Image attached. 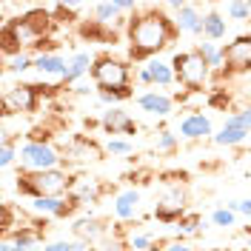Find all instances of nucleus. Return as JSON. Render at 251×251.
<instances>
[{"instance_id":"nucleus-22","label":"nucleus","mask_w":251,"mask_h":251,"mask_svg":"<svg viewBox=\"0 0 251 251\" xmlns=\"http://www.w3.org/2000/svg\"><path fill=\"white\" fill-rule=\"evenodd\" d=\"M143 66H146V72H149L151 86H157V89H169V86H174V83H177L172 63H166V60H160V57H154V60L143 63Z\"/></svg>"},{"instance_id":"nucleus-18","label":"nucleus","mask_w":251,"mask_h":251,"mask_svg":"<svg viewBox=\"0 0 251 251\" xmlns=\"http://www.w3.org/2000/svg\"><path fill=\"white\" fill-rule=\"evenodd\" d=\"M100 128L106 131V134H137V123H134V117L123 111L120 106L117 109H106L103 111V117H100Z\"/></svg>"},{"instance_id":"nucleus-1","label":"nucleus","mask_w":251,"mask_h":251,"mask_svg":"<svg viewBox=\"0 0 251 251\" xmlns=\"http://www.w3.org/2000/svg\"><path fill=\"white\" fill-rule=\"evenodd\" d=\"M180 37V29L163 9L140 6L126 23V40H128V57L134 63L154 60L163 49H169Z\"/></svg>"},{"instance_id":"nucleus-15","label":"nucleus","mask_w":251,"mask_h":251,"mask_svg":"<svg viewBox=\"0 0 251 251\" xmlns=\"http://www.w3.org/2000/svg\"><path fill=\"white\" fill-rule=\"evenodd\" d=\"M80 205L69 197H40V200H31V211L37 217H72Z\"/></svg>"},{"instance_id":"nucleus-14","label":"nucleus","mask_w":251,"mask_h":251,"mask_svg":"<svg viewBox=\"0 0 251 251\" xmlns=\"http://www.w3.org/2000/svg\"><path fill=\"white\" fill-rule=\"evenodd\" d=\"M72 234H75V240H83V243H89L94 249L97 243H103L109 237V226H106V220H100V217H80L72 226Z\"/></svg>"},{"instance_id":"nucleus-42","label":"nucleus","mask_w":251,"mask_h":251,"mask_svg":"<svg viewBox=\"0 0 251 251\" xmlns=\"http://www.w3.org/2000/svg\"><path fill=\"white\" fill-rule=\"evenodd\" d=\"M149 251H160V246H157V243H154V246H151V249H149Z\"/></svg>"},{"instance_id":"nucleus-23","label":"nucleus","mask_w":251,"mask_h":251,"mask_svg":"<svg viewBox=\"0 0 251 251\" xmlns=\"http://www.w3.org/2000/svg\"><path fill=\"white\" fill-rule=\"evenodd\" d=\"M226 31H228V20L226 15H220L217 9H208L203 15V40H211V43H217L226 37Z\"/></svg>"},{"instance_id":"nucleus-30","label":"nucleus","mask_w":251,"mask_h":251,"mask_svg":"<svg viewBox=\"0 0 251 251\" xmlns=\"http://www.w3.org/2000/svg\"><path fill=\"white\" fill-rule=\"evenodd\" d=\"M126 246H128V251H149L154 246V237L149 231H131L128 240H126Z\"/></svg>"},{"instance_id":"nucleus-43","label":"nucleus","mask_w":251,"mask_h":251,"mask_svg":"<svg viewBox=\"0 0 251 251\" xmlns=\"http://www.w3.org/2000/svg\"><path fill=\"white\" fill-rule=\"evenodd\" d=\"M205 251H223V249H205Z\"/></svg>"},{"instance_id":"nucleus-10","label":"nucleus","mask_w":251,"mask_h":251,"mask_svg":"<svg viewBox=\"0 0 251 251\" xmlns=\"http://www.w3.org/2000/svg\"><path fill=\"white\" fill-rule=\"evenodd\" d=\"M226 51V72L231 75H249L251 72V34H240L228 46H223Z\"/></svg>"},{"instance_id":"nucleus-20","label":"nucleus","mask_w":251,"mask_h":251,"mask_svg":"<svg viewBox=\"0 0 251 251\" xmlns=\"http://www.w3.org/2000/svg\"><path fill=\"white\" fill-rule=\"evenodd\" d=\"M111 211H114V217L120 220V223L134 220L137 211H140V191H137V188H126V191H120V194L114 197V203H111Z\"/></svg>"},{"instance_id":"nucleus-2","label":"nucleus","mask_w":251,"mask_h":251,"mask_svg":"<svg viewBox=\"0 0 251 251\" xmlns=\"http://www.w3.org/2000/svg\"><path fill=\"white\" fill-rule=\"evenodd\" d=\"M54 15L46 12V9H31L20 17H9L3 20L0 26V51L3 57H15V54H23V51H31L37 54L40 49L49 43V34L54 29Z\"/></svg>"},{"instance_id":"nucleus-4","label":"nucleus","mask_w":251,"mask_h":251,"mask_svg":"<svg viewBox=\"0 0 251 251\" xmlns=\"http://www.w3.org/2000/svg\"><path fill=\"white\" fill-rule=\"evenodd\" d=\"M172 69L177 83L186 86V92H203V86H208V80H211V66L205 63L200 49L177 51L172 57Z\"/></svg>"},{"instance_id":"nucleus-16","label":"nucleus","mask_w":251,"mask_h":251,"mask_svg":"<svg viewBox=\"0 0 251 251\" xmlns=\"http://www.w3.org/2000/svg\"><path fill=\"white\" fill-rule=\"evenodd\" d=\"M97 57H92L89 51H75L72 57H69V66H66V75H63V89H72V86H77L80 80H89L92 77V66Z\"/></svg>"},{"instance_id":"nucleus-28","label":"nucleus","mask_w":251,"mask_h":251,"mask_svg":"<svg viewBox=\"0 0 251 251\" xmlns=\"http://www.w3.org/2000/svg\"><path fill=\"white\" fill-rule=\"evenodd\" d=\"M203 231V220L200 214H194V211H186V217L177 223V234L180 237H194Z\"/></svg>"},{"instance_id":"nucleus-26","label":"nucleus","mask_w":251,"mask_h":251,"mask_svg":"<svg viewBox=\"0 0 251 251\" xmlns=\"http://www.w3.org/2000/svg\"><path fill=\"white\" fill-rule=\"evenodd\" d=\"M128 97H134L131 89H97V103L111 106V109H117V103H123Z\"/></svg>"},{"instance_id":"nucleus-17","label":"nucleus","mask_w":251,"mask_h":251,"mask_svg":"<svg viewBox=\"0 0 251 251\" xmlns=\"http://www.w3.org/2000/svg\"><path fill=\"white\" fill-rule=\"evenodd\" d=\"M249 134H251V131L243 126L240 114H237V111H231V114L226 117L223 128H220L211 140H214V146H243V143H249Z\"/></svg>"},{"instance_id":"nucleus-31","label":"nucleus","mask_w":251,"mask_h":251,"mask_svg":"<svg viewBox=\"0 0 251 251\" xmlns=\"http://www.w3.org/2000/svg\"><path fill=\"white\" fill-rule=\"evenodd\" d=\"M131 151H134V143L126 140V137H111L106 143V154H111V157H126V154H131Z\"/></svg>"},{"instance_id":"nucleus-34","label":"nucleus","mask_w":251,"mask_h":251,"mask_svg":"<svg viewBox=\"0 0 251 251\" xmlns=\"http://www.w3.org/2000/svg\"><path fill=\"white\" fill-rule=\"evenodd\" d=\"M89 80H92V77H89ZM89 80H80L77 86H72L69 92L75 94V97H92V94H97V86L89 83Z\"/></svg>"},{"instance_id":"nucleus-9","label":"nucleus","mask_w":251,"mask_h":251,"mask_svg":"<svg viewBox=\"0 0 251 251\" xmlns=\"http://www.w3.org/2000/svg\"><path fill=\"white\" fill-rule=\"evenodd\" d=\"M186 200H188L186 188L180 186V183H169L154 205V217L163 226H177L180 220L186 217Z\"/></svg>"},{"instance_id":"nucleus-25","label":"nucleus","mask_w":251,"mask_h":251,"mask_svg":"<svg viewBox=\"0 0 251 251\" xmlns=\"http://www.w3.org/2000/svg\"><path fill=\"white\" fill-rule=\"evenodd\" d=\"M197 49H200V54L205 57V63L211 66V72H223V66H226V51H223V46H217V43H211V40H203V43H197Z\"/></svg>"},{"instance_id":"nucleus-32","label":"nucleus","mask_w":251,"mask_h":251,"mask_svg":"<svg viewBox=\"0 0 251 251\" xmlns=\"http://www.w3.org/2000/svg\"><path fill=\"white\" fill-rule=\"evenodd\" d=\"M211 223L220 226V228H231V226H237V214L223 205V208H214V211H211Z\"/></svg>"},{"instance_id":"nucleus-12","label":"nucleus","mask_w":251,"mask_h":251,"mask_svg":"<svg viewBox=\"0 0 251 251\" xmlns=\"http://www.w3.org/2000/svg\"><path fill=\"white\" fill-rule=\"evenodd\" d=\"M180 137L188 140V143L214 137V123H211V117L203 114V111H188V114H183V120H180Z\"/></svg>"},{"instance_id":"nucleus-40","label":"nucleus","mask_w":251,"mask_h":251,"mask_svg":"<svg viewBox=\"0 0 251 251\" xmlns=\"http://www.w3.org/2000/svg\"><path fill=\"white\" fill-rule=\"evenodd\" d=\"M240 214L246 220H251V197H246V200H240Z\"/></svg>"},{"instance_id":"nucleus-19","label":"nucleus","mask_w":251,"mask_h":251,"mask_svg":"<svg viewBox=\"0 0 251 251\" xmlns=\"http://www.w3.org/2000/svg\"><path fill=\"white\" fill-rule=\"evenodd\" d=\"M137 106H140L143 111H149V114H154V117H169L174 111V97L166 94V92L151 89V92L137 94Z\"/></svg>"},{"instance_id":"nucleus-38","label":"nucleus","mask_w":251,"mask_h":251,"mask_svg":"<svg viewBox=\"0 0 251 251\" xmlns=\"http://www.w3.org/2000/svg\"><path fill=\"white\" fill-rule=\"evenodd\" d=\"M0 251H29V249H23V246H17L15 240H9V237H3V246H0Z\"/></svg>"},{"instance_id":"nucleus-6","label":"nucleus","mask_w":251,"mask_h":251,"mask_svg":"<svg viewBox=\"0 0 251 251\" xmlns=\"http://www.w3.org/2000/svg\"><path fill=\"white\" fill-rule=\"evenodd\" d=\"M60 154H63V169H86V166H94L106 157V146H100L94 137L75 134L60 146Z\"/></svg>"},{"instance_id":"nucleus-44","label":"nucleus","mask_w":251,"mask_h":251,"mask_svg":"<svg viewBox=\"0 0 251 251\" xmlns=\"http://www.w3.org/2000/svg\"><path fill=\"white\" fill-rule=\"evenodd\" d=\"M249 146H251V134H249Z\"/></svg>"},{"instance_id":"nucleus-39","label":"nucleus","mask_w":251,"mask_h":251,"mask_svg":"<svg viewBox=\"0 0 251 251\" xmlns=\"http://www.w3.org/2000/svg\"><path fill=\"white\" fill-rule=\"evenodd\" d=\"M237 114H240V120H243V126H246V128L251 131V106H246V109H240Z\"/></svg>"},{"instance_id":"nucleus-11","label":"nucleus","mask_w":251,"mask_h":251,"mask_svg":"<svg viewBox=\"0 0 251 251\" xmlns=\"http://www.w3.org/2000/svg\"><path fill=\"white\" fill-rule=\"evenodd\" d=\"M103 191H106V186L97 180V177H89V174H77L75 180H72V188H69V200H75L77 205H94L100 203V197H103Z\"/></svg>"},{"instance_id":"nucleus-29","label":"nucleus","mask_w":251,"mask_h":251,"mask_svg":"<svg viewBox=\"0 0 251 251\" xmlns=\"http://www.w3.org/2000/svg\"><path fill=\"white\" fill-rule=\"evenodd\" d=\"M29 69H34V54L31 51H23V54H15V57L6 60V72L9 75H23Z\"/></svg>"},{"instance_id":"nucleus-37","label":"nucleus","mask_w":251,"mask_h":251,"mask_svg":"<svg viewBox=\"0 0 251 251\" xmlns=\"http://www.w3.org/2000/svg\"><path fill=\"white\" fill-rule=\"evenodd\" d=\"M166 251H194V249L188 246L186 240H172V243L166 246Z\"/></svg>"},{"instance_id":"nucleus-27","label":"nucleus","mask_w":251,"mask_h":251,"mask_svg":"<svg viewBox=\"0 0 251 251\" xmlns=\"http://www.w3.org/2000/svg\"><path fill=\"white\" fill-rule=\"evenodd\" d=\"M154 146H157L160 154H174V151L180 149V134H174V131H169V128H160Z\"/></svg>"},{"instance_id":"nucleus-5","label":"nucleus","mask_w":251,"mask_h":251,"mask_svg":"<svg viewBox=\"0 0 251 251\" xmlns=\"http://www.w3.org/2000/svg\"><path fill=\"white\" fill-rule=\"evenodd\" d=\"M60 86H37V83H15V86H6L0 94V109L6 117L12 114H31L40 106V97L49 92H54Z\"/></svg>"},{"instance_id":"nucleus-24","label":"nucleus","mask_w":251,"mask_h":251,"mask_svg":"<svg viewBox=\"0 0 251 251\" xmlns=\"http://www.w3.org/2000/svg\"><path fill=\"white\" fill-rule=\"evenodd\" d=\"M92 15L97 23H103V26H109L111 23H128V20H123V9H120V0H106V3H94L92 6Z\"/></svg>"},{"instance_id":"nucleus-7","label":"nucleus","mask_w":251,"mask_h":251,"mask_svg":"<svg viewBox=\"0 0 251 251\" xmlns=\"http://www.w3.org/2000/svg\"><path fill=\"white\" fill-rule=\"evenodd\" d=\"M92 83L97 89H131V66L114 54H100L92 66Z\"/></svg>"},{"instance_id":"nucleus-3","label":"nucleus","mask_w":251,"mask_h":251,"mask_svg":"<svg viewBox=\"0 0 251 251\" xmlns=\"http://www.w3.org/2000/svg\"><path fill=\"white\" fill-rule=\"evenodd\" d=\"M75 174L69 169H51V172H20L15 180V188L20 197L40 200V197H66L72 188Z\"/></svg>"},{"instance_id":"nucleus-8","label":"nucleus","mask_w":251,"mask_h":251,"mask_svg":"<svg viewBox=\"0 0 251 251\" xmlns=\"http://www.w3.org/2000/svg\"><path fill=\"white\" fill-rule=\"evenodd\" d=\"M20 172H51L63 169V154L54 143H20Z\"/></svg>"},{"instance_id":"nucleus-36","label":"nucleus","mask_w":251,"mask_h":251,"mask_svg":"<svg viewBox=\"0 0 251 251\" xmlns=\"http://www.w3.org/2000/svg\"><path fill=\"white\" fill-rule=\"evenodd\" d=\"M40 251H72V240H51Z\"/></svg>"},{"instance_id":"nucleus-13","label":"nucleus","mask_w":251,"mask_h":251,"mask_svg":"<svg viewBox=\"0 0 251 251\" xmlns=\"http://www.w3.org/2000/svg\"><path fill=\"white\" fill-rule=\"evenodd\" d=\"M169 9L177 12L174 23L183 34H191V37H203V12L194 6V3H169Z\"/></svg>"},{"instance_id":"nucleus-41","label":"nucleus","mask_w":251,"mask_h":251,"mask_svg":"<svg viewBox=\"0 0 251 251\" xmlns=\"http://www.w3.org/2000/svg\"><path fill=\"white\" fill-rule=\"evenodd\" d=\"M137 83H143V86H151V80H149V72H146V66H140V69H137Z\"/></svg>"},{"instance_id":"nucleus-33","label":"nucleus","mask_w":251,"mask_h":251,"mask_svg":"<svg viewBox=\"0 0 251 251\" xmlns=\"http://www.w3.org/2000/svg\"><path fill=\"white\" fill-rule=\"evenodd\" d=\"M226 15L231 17V20H249L251 17V3H240V0H234V3L226 6Z\"/></svg>"},{"instance_id":"nucleus-35","label":"nucleus","mask_w":251,"mask_h":251,"mask_svg":"<svg viewBox=\"0 0 251 251\" xmlns=\"http://www.w3.org/2000/svg\"><path fill=\"white\" fill-rule=\"evenodd\" d=\"M12 226H15V208L9 203H3V234H12L15 231Z\"/></svg>"},{"instance_id":"nucleus-21","label":"nucleus","mask_w":251,"mask_h":251,"mask_svg":"<svg viewBox=\"0 0 251 251\" xmlns=\"http://www.w3.org/2000/svg\"><path fill=\"white\" fill-rule=\"evenodd\" d=\"M66 66L69 57H63L60 51H46V54H34V69L43 75V77H60L66 75Z\"/></svg>"}]
</instances>
